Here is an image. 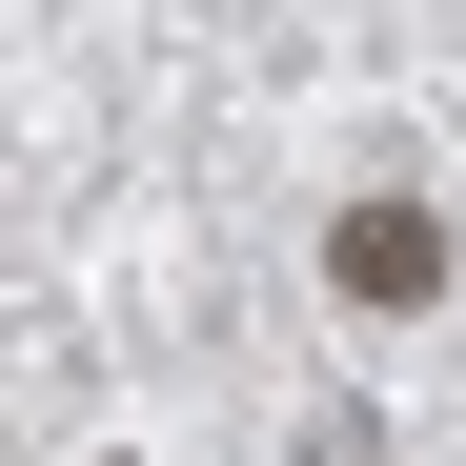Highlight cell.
Masks as SVG:
<instances>
[{
    "label": "cell",
    "instance_id": "cell-1",
    "mask_svg": "<svg viewBox=\"0 0 466 466\" xmlns=\"http://www.w3.org/2000/svg\"><path fill=\"white\" fill-rule=\"evenodd\" d=\"M325 284L365 304V325H406V304L446 284V223H426V203H345V244H325Z\"/></svg>",
    "mask_w": 466,
    "mask_h": 466
}]
</instances>
